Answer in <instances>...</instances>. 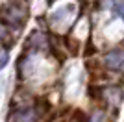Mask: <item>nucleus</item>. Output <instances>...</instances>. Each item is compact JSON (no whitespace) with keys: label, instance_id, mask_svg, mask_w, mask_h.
Listing matches in <instances>:
<instances>
[{"label":"nucleus","instance_id":"f257e3e1","mask_svg":"<svg viewBox=\"0 0 124 122\" xmlns=\"http://www.w3.org/2000/svg\"><path fill=\"white\" fill-rule=\"evenodd\" d=\"M43 109L37 104H28L22 107H13L8 117V122H39L43 118Z\"/></svg>","mask_w":124,"mask_h":122},{"label":"nucleus","instance_id":"f03ea898","mask_svg":"<svg viewBox=\"0 0 124 122\" xmlns=\"http://www.w3.org/2000/svg\"><path fill=\"white\" fill-rule=\"evenodd\" d=\"M104 63L111 70H124V50L113 48L104 56Z\"/></svg>","mask_w":124,"mask_h":122},{"label":"nucleus","instance_id":"7ed1b4c3","mask_svg":"<svg viewBox=\"0 0 124 122\" xmlns=\"http://www.w3.org/2000/svg\"><path fill=\"white\" fill-rule=\"evenodd\" d=\"M4 17H6V22H9V24H13V26H21L22 22H24V19H26V11L22 9L21 6L9 4L6 8Z\"/></svg>","mask_w":124,"mask_h":122},{"label":"nucleus","instance_id":"20e7f679","mask_svg":"<svg viewBox=\"0 0 124 122\" xmlns=\"http://www.w3.org/2000/svg\"><path fill=\"white\" fill-rule=\"evenodd\" d=\"M102 100L108 104L109 107H117L120 104V100H122V94H120V91L117 89V87H108V89H102Z\"/></svg>","mask_w":124,"mask_h":122},{"label":"nucleus","instance_id":"39448f33","mask_svg":"<svg viewBox=\"0 0 124 122\" xmlns=\"http://www.w3.org/2000/svg\"><path fill=\"white\" fill-rule=\"evenodd\" d=\"M0 43L2 45H9L11 39H9V30H8V24L0 20Z\"/></svg>","mask_w":124,"mask_h":122},{"label":"nucleus","instance_id":"423d86ee","mask_svg":"<svg viewBox=\"0 0 124 122\" xmlns=\"http://www.w3.org/2000/svg\"><path fill=\"white\" fill-rule=\"evenodd\" d=\"M113 11L117 13V15H120L124 19V0H120V2H115L113 6Z\"/></svg>","mask_w":124,"mask_h":122},{"label":"nucleus","instance_id":"0eeeda50","mask_svg":"<svg viewBox=\"0 0 124 122\" xmlns=\"http://www.w3.org/2000/svg\"><path fill=\"white\" fill-rule=\"evenodd\" d=\"M48 2H52V0H48Z\"/></svg>","mask_w":124,"mask_h":122}]
</instances>
